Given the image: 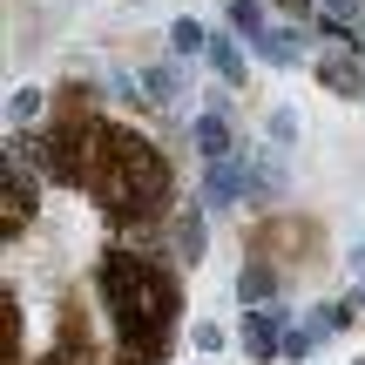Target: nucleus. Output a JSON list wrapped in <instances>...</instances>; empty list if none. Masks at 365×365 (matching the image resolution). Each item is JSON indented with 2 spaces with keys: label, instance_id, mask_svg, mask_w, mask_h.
<instances>
[{
  "label": "nucleus",
  "instance_id": "nucleus-9",
  "mask_svg": "<svg viewBox=\"0 0 365 365\" xmlns=\"http://www.w3.org/2000/svg\"><path fill=\"white\" fill-rule=\"evenodd\" d=\"M277 291H284V271L277 264H264V257H250L244 271H237V304H277Z\"/></svg>",
  "mask_w": 365,
  "mask_h": 365
},
{
  "label": "nucleus",
  "instance_id": "nucleus-2",
  "mask_svg": "<svg viewBox=\"0 0 365 365\" xmlns=\"http://www.w3.org/2000/svg\"><path fill=\"white\" fill-rule=\"evenodd\" d=\"M250 257L277 264L284 284H291V277L325 271V264H331V244H325V223H318V217H304V210H271V217L250 223Z\"/></svg>",
  "mask_w": 365,
  "mask_h": 365
},
{
  "label": "nucleus",
  "instance_id": "nucleus-15",
  "mask_svg": "<svg viewBox=\"0 0 365 365\" xmlns=\"http://www.w3.org/2000/svg\"><path fill=\"white\" fill-rule=\"evenodd\" d=\"M271 14H277V21H298V27H312V21H318V0H271Z\"/></svg>",
  "mask_w": 365,
  "mask_h": 365
},
{
  "label": "nucleus",
  "instance_id": "nucleus-6",
  "mask_svg": "<svg viewBox=\"0 0 365 365\" xmlns=\"http://www.w3.org/2000/svg\"><path fill=\"white\" fill-rule=\"evenodd\" d=\"M318 81H325L339 102H359L365 95V48H331V54H318Z\"/></svg>",
  "mask_w": 365,
  "mask_h": 365
},
{
  "label": "nucleus",
  "instance_id": "nucleus-11",
  "mask_svg": "<svg viewBox=\"0 0 365 365\" xmlns=\"http://www.w3.org/2000/svg\"><path fill=\"white\" fill-rule=\"evenodd\" d=\"M163 41H170L176 61H203V54H210V27L190 21V14H182V21H170V34H163Z\"/></svg>",
  "mask_w": 365,
  "mask_h": 365
},
{
  "label": "nucleus",
  "instance_id": "nucleus-3",
  "mask_svg": "<svg viewBox=\"0 0 365 365\" xmlns=\"http://www.w3.org/2000/svg\"><path fill=\"white\" fill-rule=\"evenodd\" d=\"M41 217V182L27 170V156L14 149L7 163H0V230H7V244H21V230Z\"/></svg>",
  "mask_w": 365,
  "mask_h": 365
},
{
  "label": "nucleus",
  "instance_id": "nucleus-16",
  "mask_svg": "<svg viewBox=\"0 0 365 365\" xmlns=\"http://www.w3.org/2000/svg\"><path fill=\"white\" fill-rule=\"evenodd\" d=\"M190 345L196 352H223L230 339H223V325H190Z\"/></svg>",
  "mask_w": 365,
  "mask_h": 365
},
{
  "label": "nucleus",
  "instance_id": "nucleus-8",
  "mask_svg": "<svg viewBox=\"0 0 365 365\" xmlns=\"http://www.w3.org/2000/svg\"><path fill=\"white\" fill-rule=\"evenodd\" d=\"M210 75H217V88H244L250 81V54H244V41L230 34V27H223V34H210Z\"/></svg>",
  "mask_w": 365,
  "mask_h": 365
},
{
  "label": "nucleus",
  "instance_id": "nucleus-1",
  "mask_svg": "<svg viewBox=\"0 0 365 365\" xmlns=\"http://www.w3.org/2000/svg\"><path fill=\"white\" fill-rule=\"evenodd\" d=\"M95 298H102L108 339H115V365H163L176 345V318H182V284H176V257L156 250H108L95 264Z\"/></svg>",
  "mask_w": 365,
  "mask_h": 365
},
{
  "label": "nucleus",
  "instance_id": "nucleus-14",
  "mask_svg": "<svg viewBox=\"0 0 365 365\" xmlns=\"http://www.w3.org/2000/svg\"><path fill=\"white\" fill-rule=\"evenodd\" d=\"M318 339H325L318 325H291V331H284V359H291V365H304V359L318 352Z\"/></svg>",
  "mask_w": 365,
  "mask_h": 365
},
{
  "label": "nucleus",
  "instance_id": "nucleus-4",
  "mask_svg": "<svg viewBox=\"0 0 365 365\" xmlns=\"http://www.w3.org/2000/svg\"><path fill=\"white\" fill-rule=\"evenodd\" d=\"M163 237H170V257H176V271H196V264L210 257V203H176V217L163 223Z\"/></svg>",
  "mask_w": 365,
  "mask_h": 365
},
{
  "label": "nucleus",
  "instance_id": "nucleus-12",
  "mask_svg": "<svg viewBox=\"0 0 365 365\" xmlns=\"http://www.w3.org/2000/svg\"><path fill=\"white\" fill-rule=\"evenodd\" d=\"M21 122H48V95L41 88H14L7 95V129H21Z\"/></svg>",
  "mask_w": 365,
  "mask_h": 365
},
{
  "label": "nucleus",
  "instance_id": "nucleus-5",
  "mask_svg": "<svg viewBox=\"0 0 365 365\" xmlns=\"http://www.w3.org/2000/svg\"><path fill=\"white\" fill-rule=\"evenodd\" d=\"M284 312H277V304H250L244 312V331H237V339H244V352L257 359V365H277L284 359Z\"/></svg>",
  "mask_w": 365,
  "mask_h": 365
},
{
  "label": "nucleus",
  "instance_id": "nucleus-13",
  "mask_svg": "<svg viewBox=\"0 0 365 365\" xmlns=\"http://www.w3.org/2000/svg\"><path fill=\"white\" fill-rule=\"evenodd\" d=\"M264 135H271V149H291L298 143V108H271L264 115Z\"/></svg>",
  "mask_w": 365,
  "mask_h": 365
},
{
  "label": "nucleus",
  "instance_id": "nucleus-10",
  "mask_svg": "<svg viewBox=\"0 0 365 365\" xmlns=\"http://www.w3.org/2000/svg\"><path fill=\"white\" fill-rule=\"evenodd\" d=\"M223 27H230V34L250 48V41L271 27V0H223Z\"/></svg>",
  "mask_w": 365,
  "mask_h": 365
},
{
  "label": "nucleus",
  "instance_id": "nucleus-7",
  "mask_svg": "<svg viewBox=\"0 0 365 365\" xmlns=\"http://www.w3.org/2000/svg\"><path fill=\"white\" fill-rule=\"evenodd\" d=\"M250 48H257V61H271V68H298V61H312V48H304V27H298V21H271L257 41H250Z\"/></svg>",
  "mask_w": 365,
  "mask_h": 365
}]
</instances>
